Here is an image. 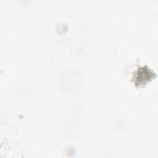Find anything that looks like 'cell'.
Returning <instances> with one entry per match:
<instances>
[{
  "mask_svg": "<svg viewBox=\"0 0 158 158\" xmlns=\"http://www.w3.org/2000/svg\"><path fill=\"white\" fill-rule=\"evenodd\" d=\"M156 77V73L148 66L139 67L133 74V82L138 86H143Z\"/></svg>",
  "mask_w": 158,
  "mask_h": 158,
  "instance_id": "6da1fadb",
  "label": "cell"
}]
</instances>
